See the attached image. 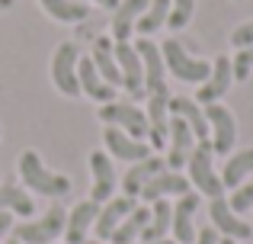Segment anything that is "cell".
I'll return each mask as SVG.
<instances>
[{
  "label": "cell",
  "instance_id": "obj_18",
  "mask_svg": "<svg viewBox=\"0 0 253 244\" xmlns=\"http://www.w3.org/2000/svg\"><path fill=\"white\" fill-rule=\"evenodd\" d=\"M77 81H81V94L93 97V100H99V103L116 100V87H109V84L103 81V74L96 71L93 58H81V61H77Z\"/></svg>",
  "mask_w": 253,
  "mask_h": 244
},
{
  "label": "cell",
  "instance_id": "obj_11",
  "mask_svg": "<svg viewBox=\"0 0 253 244\" xmlns=\"http://www.w3.org/2000/svg\"><path fill=\"white\" fill-rule=\"evenodd\" d=\"M116 61H119V71H122V87L131 97H141L144 94V64H141V55L135 51V45L116 42Z\"/></svg>",
  "mask_w": 253,
  "mask_h": 244
},
{
  "label": "cell",
  "instance_id": "obj_9",
  "mask_svg": "<svg viewBox=\"0 0 253 244\" xmlns=\"http://www.w3.org/2000/svg\"><path fill=\"white\" fill-rule=\"evenodd\" d=\"M90 170H93V187H90V199L93 202H109L116 196V187H119V177H116V167H112L109 154L106 151H90Z\"/></svg>",
  "mask_w": 253,
  "mask_h": 244
},
{
  "label": "cell",
  "instance_id": "obj_7",
  "mask_svg": "<svg viewBox=\"0 0 253 244\" xmlns=\"http://www.w3.org/2000/svg\"><path fill=\"white\" fill-rule=\"evenodd\" d=\"M99 119L106 125L122 129L125 135L138 138V142L148 138V116H144V109H138L135 103H103V106H99Z\"/></svg>",
  "mask_w": 253,
  "mask_h": 244
},
{
  "label": "cell",
  "instance_id": "obj_29",
  "mask_svg": "<svg viewBox=\"0 0 253 244\" xmlns=\"http://www.w3.org/2000/svg\"><path fill=\"white\" fill-rule=\"evenodd\" d=\"M32 209H36V202L29 193H23L13 183H0V212H16L26 219V215H32Z\"/></svg>",
  "mask_w": 253,
  "mask_h": 244
},
{
  "label": "cell",
  "instance_id": "obj_21",
  "mask_svg": "<svg viewBox=\"0 0 253 244\" xmlns=\"http://www.w3.org/2000/svg\"><path fill=\"white\" fill-rule=\"evenodd\" d=\"M167 167V161H164V157H144V161H138V164H131V170L128 174L122 177V190H125V196H131V199H135V196H141V190L148 187V180L154 174H161V170Z\"/></svg>",
  "mask_w": 253,
  "mask_h": 244
},
{
  "label": "cell",
  "instance_id": "obj_13",
  "mask_svg": "<svg viewBox=\"0 0 253 244\" xmlns=\"http://www.w3.org/2000/svg\"><path fill=\"white\" fill-rule=\"evenodd\" d=\"M103 142H106V151H109L112 157H119V161H131V164H138V161H144V157H151L148 142H138V138L125 135V132H122V129H116V125H106Z\"/></svg>",
  "mask_w": 253,
  "mask_h": 244
},
{
  "label": "cell",
  "instance_id": "obj_12",
  "mask_svg": "<svg viewBox=\"0 0 253 244\" xmlns=\"http://www.w3.org/2000/svg\"><path fill=\"white\" fill-rule=\"evenodd\" d=\"M196 212H199V193L189 190V193H183L179 202L173 206L170 232H173V241H176V244H192V241H196V225H192Z\"/></svg>",
  "mask_w": 253,
  "mask_h": 244
},
{
  "label": "cell",
  "instance_id": "obj_3",
  "mask_svg": "<svg viewBox=\"0 0 253 244\" xmlns=\"http://www.w3.org/2000/svg\"><path fill=\"white\" fill-rule=\"evenodd\" d=\"M135 51L141 55L144 64V94L148 100H161L170 103V87H167V68H164V58H161V45H154L151 39H138Z\"/></svg>",
  "mask_w": 253,
  "mask_h": 244
},
{
  "label": "cell",
  "instance_id": "obj_16",
  "mask_svg": "<svg viewBox=\"0 0 253 244\" xmlns=\"http://www.w3.org/2000/svg\"><path fill=\"white\" fill-rule=\"evenodd\" d=\"M209 215H211V225L224 235V238H234V241H247L250 238V222L237 219V212H231V206L224 202V196L209 202Z\"/></svg>",
  "mask_w": 253,
  "mask_h": 244
},
{
  "label": "cell",
  "instance_id": "obj_23",
  "mask_svg": "<svg viewBox=\"0 0 253 244\" xmlns=\"http://www.w3.org/2000/svg\"><path fill=\"white\" fill-rule=\"evenodd\" d=\"M148 10V0H122V3L116 6V19H112V36H116V42H128L131 29H135L138 16Z\"/></svg>",
  "mask_w": 253,
  "mask_h": 244
},
{
  "label": "cell",
  "instance_id": "obj_5",
  "mask_svg": "<svg viewBox=\"0 0 253 244\" xmlns=\"http://www.w3.org/2000/svg\"><path fill=\"white\" fill-rule=\"evenodd\" d=\"M64 222H68L64 206H51L39 222H23V225L10 228V232H13V238L23 241V244H51L58 235H64Z\"/></svg>",
  "mask_w": 253,
  "mask_h": 244
},
{
  "label": "cell",
  "instance_id": "obj_1",
  "mask_svg": "<svg viewBox=\"0 0 253 244\" xmlns=\"http://www.w3.org/2000/svg\"><path fill=\"white\" fill-rule=\"evenodd\" d=\"M19 177L29 190L42 196H51V199H61V196L71 193V177H61L55 170L45 167V161L39 157V151H23L19 157Z\"/></svg>",
  "mask_w": 253,
  "mask_h": 244
},
{
  "label": "cell",
  "instance_id": "obj_24",
  "mask_svg": "<svg viewBox=\"0 0 253 244\" xmlns=\"http://www.w3.org/2000/svg\"><path fill=\"white\" fill-rule=\"evenodd\" d=\"M148 222H151V209L148 206H135L128 215L122 219V225L112 232V244H135V238H141V232L148 228Z\"/></svg>",
  "mask_w": 253,
  "mask_h": 244
},
{
  "label": "cell",
  "instance_id": "obj_27",
  "mask_svg": "<svg viewBox=\"0 0 253 244\" xmlns=\"http://www.w3.org/2000/svg\"><path fill=\"white\" fill-rule=\"evenodd\" d=\"M39 3L58 23H81V19L90 16V6L81 3V0H39Z\"/></svg>",
  "mask_w": 253,
  "mask_h": 244
},
{
  "label": "cell",
  "instance_id": "obj_6",
  "mask_svg": "<svg viewBox=\"0 0 253 244\" xmlns=\"http://www.w3.org/2000/svg\"><path fill=\"white\" fill-rule=\"evenodd\" d=\"M77 61H81V51H77L74 42H61L55 49V58H51V81L61 90L64 97H81V81H77Z\"/></svg>",
  "mask_w": 253,
  "mask_h": 244
},
{
  "label": "cell",
  "instance_id": "obj_26",
  "mask_svg": "<svg viewBox=\"0 0 253 244\" xmlns=\"http://www.w3.org/2000/svg\"><path fill=\"white\" fill-rule=\"evenodd\" d=\"M170 222H173V206H170V202H164V199H157L154 206H151V222H148V228L141 232V241L144 244L164 241V238H167V232H170Z\"/></svg>",
  "mask_w": 253,
  "mask_h": 244
},
{
  "label": "cell",
  "instance_id": "obj_20",
  "mask_svg": "<svg viewBox=\"0 0 253 244\" xmlns=\"http://www.w3.org/2000/svg\"><path fill=\"white\" fill-rule=\"evenodd\" d=\"M96 215H99V202H93V199L77 202V206L71 209L68 222H64V238H68V244H84L90 225L96 222Z\"/></svg>",
  "mask_w": 253,
  "mask_h": 244
},
{
  "label": "cell",
  "instance_id": "obj_31",
  "mask_svg": "<svg viewBox=\"0 0 253 244\" xmlns=\"http://www.w3.org/2000/svg\"><path fill=\"white\" fill-rule=\"evenodd\" d=\"M231 212H250L253 209V183H241V187L234 190V196L228 199Z\"/></svg>",
  "mask_w": 253,
  "mask_h": 244
},
{
  "label": "cell",
  "instance_id": "obj_25",
  "mask_svg": "<svg viewBox=\"0 0 253 244\" xmlns=\"http://www.w3.org/2000/svg\"><path fill=\"white\" fill-rule=\"evenodd\" d=\"M253 174V148H244V151H234L224 164V174H221V183L224 190H237L244 183V177Z\"/></svg>",
  "mask_w": 253,
  "mask_h": 244
},
{
  "label": "cell",
  "instance_id": "obj_32",
  "mask_svg": "<svg viewBox=\"0 0 253 244\" xmlns=\"http://www.w3.org/2000/svg\"><path fill=\"white\" fill-rule=\"evenodd\" d=\"M231 71H234V81H247L253 71V45L250 49H237V58L231 61Z\"/></svg>",
  "mask_w": 253,
  "mask_h": 244
},
{
  "label": "cell",
  "instance_id": "obj_30",
  "mask_svg": "<svg viewBox=\"0 0 253 244\" xmlns=\"http://www.w3.org/2000/svg\"><path fill=\"white\" fill-rule=\"evenodd\" d=\"M192 13H196V0H170V16H167L170 32H176V29H183V26H189Z\"/></svg>",
  "mask_w": 253,
  "mask_h": 244
},
{
  "label": "cell",
  "instance_id": "obj_10",
  "mask_svg": "<svg viewBox=\"0 0 253 244\" xmlns=\"http://www.w3.org/2000/svg\"><path fill=\"white\" fill-rule=\"evenodd\" d=\"M234 84V71H231V58L228 55H218L215 64H211V74L205 84H199V97H192V100L199 103V106H209V103H218L224 94H228V87Z\"/></svg>",
  "mask_w": 253,
  "mask_h": 244
},
{
  "label": "cell",
  "instance_id": "obj_22",
  "mask_svg": "<svg viewBox=\"0 0 253 244\" xmlns=\"http://www.w3.org/2000/svg\"><path fill=\"white\" fill-rule=\"evenodd\" d=\"M93 64H96V71L103 74V81L109 84V87H122V71H119V61H116V45L109 42V39L99 36L96 45H93Z\"/></svg>",
  "mask_w": 253,
  "mask_h": 244
},
{
  "label": "cell",
  "instance_id": "obj_34",
  "mask_svg": "<svg viewBox=\"0 0 253 244\" xmlns=\"http://www.w3.org/2000/svg\"><path fill=\"white\" fill-rule=\"evenodd\" d=\"M196 238H199V244H218V241H221V238H218V228H202Z\"/></svg>",
  "mask_w": 253,
  "mask_h": 244
},
{
  "label": "cell",
  "instance_id": "obj_4",
  "mask_svg": "<svg viewBox=\"0 0 253 244\" xmlns=\"http://www.w3.org/2000/svg\"><path fill=\"white\" fill-rule=\"evenodd\" d=\"M211 142H196V148H192L189 154V183L199 190V193H205L209 199H218V196H224V183H221V174H215V167H211Z\"/></svg>",
  "mask_w": 253,
  "mask_h": 244
},
{
  "label": "cell",
  "instance_id": "obj_15",
  "mask_svg": "<svg viewBox=\"0 0 253 244\" xmlns=\"http://www.w3.org/2000/svg\"><path fill=\"white\" fill-rule=\"evenodd\" d=\"M167 145H170L167 167L170 170H179L186 161H189L192 148H196V135H192V129L179 119V116H170V138H167Z\"/></svg>",
  "mask_w": 253,
  "mask_h": 244
},
{
  "label": "cell",
  "instance_id": "obj_2",
  "mask_svg": "<svg viewBox=\"0 0 253 244\" xmlns=\"http://www.w3.org/2000/svg\"><path fill=\"white\" fill-rule=\"evenodd\" d=\"M161 58H164V68H167L173 77L186 81V84H205L209 74H211V64H205L202 58H192L189 51L183 49V42H176L173 36L161 45Z\"/></svg>",
  "mask_w": 253,
  "mask_h": 244
},
{
  "label": "cell",
  "instance_id": "obj_39",
  "mask_svg": "<svg viewBox=\"0 0 253 244\" xmlns=\"http://www.w3.org/2000/svg\"><path fill=\"white\" fill-rule=\"evenodd\" d=\"M154 244H173V241H167V238H164V241H154Z\"/></svg>",
  "mask_w": 253,
  "mask_h": 244
},
{
  "label": "cell",
  "instance_id": "obj_17",
  "mask_svg": "<svg viewBox=\"0 0 253 244\" xmlns=\"http://www.w3.org/2000/svg\"><path fill=\"white\" fill-rule=\"evenodd\" d=\"M131 209H135V199H131V196H112L109 202H103L96 222H93V225H96V241H109L112 232L122 225V219Z\"/></svg>",
  "mask_w": 253,
  "mask_h": 244
},
{
  "label": "cell",
  "instance_id": "obj_40",
  "mask_svg": "<svg viewBox=\"0 0 253 244\" xmlns=\"http://www.w3.org/2000/svg\"><path fill=\"white\" fill-rule=\"evenodd\" d=\"M84 244H103V241H84Z\"/></svg>",
  "mask_w": 253,
  "mask_h": 244
},
{
  "label": "cell",
  "instance_id": "obj_38",
  "mask_svg": "<svg viewBox=\"0 0 253 244\" xmlns=\"http://www.w3.org/2000/svg\"><path fill=\"white\" fill-rule=\"evenodd\" d=\"M6 244H23V241H16V238H10V241H6Z\"/></svg>",
  "mask_w": 253,
  "mask_h": 244
},
{
  "label": "cell",
  "instance_id": "obj_14",
  "mask_svg": "<svg viewBox=\"0 0 253 244\" xmlns=\"http://www.w3.org/2000/svg\"><path fill=\"white\" fill-rule=\"evenodd\" d=\"M189 190H192L189 177H183L179 170L164 167L161 174H154L148 180V187L141 190V199L144 202H157V199H164V196H183V193H189Z\"/></svg>",
  "mask_w": 253,
  "mask_h": 244
},
{
  "label": "cell",
  "instance_id": "obj_28",
  "mask_svg": "<svg viewBox=\"0 0 253 244\" xmlns=\"http://www.w3.org/2000/svg\"><path fill=\"white\" fill-rule=\"evenodd\" d=\"M167 16H170V0H148V10L138 16L135 29L141 32L144 39H151L161 26H167Z\"/></svg>",
  "mask_w": 253,
  "mask_h": 244
},
{
  "label": "cell",
  "instance_id": "obj_33",
  "mask_svg": "<svg viewBox=\"0 0 253 244\" xmlns=\"http://www.w3.org/2000/svg\"><path fill=\"white\" fill-rule=\"evenodd\" d=\"M231 45H234V49H250L253 45V19L241 23L234 32H231Z\"/></svg>",
  "mask_w": 253,
  "mask_h": 244
},
{
  "label": "cell",
  "instance_id": "obj_8",
  "mask_svg": "<svg viewBox=\"0 0 253 244\" xmlns=\"http://www.w3.org/2000/svg\"><path fill=\"white\" fill-rule=\"evenodd\" d=\"M205 119H209V135H211V151L215 154H228L234 151V142H237V122H234V113L221 103H209L205 109Z\"/></svg>",
  "mask_w": 253,
  "mask_h": 244
},
{
  "label": "cell",
  "instance_id": "obj_37",
  "mask_svg": "<svg viewBox=\"0 0 253 244\" xmlns=\"http://www.w3.org/2000/svg\"><path fill=\"white\" fill-rule=\"evenodd\" d=\"M218 244H237V241H234V238H221Z\"/></svg>",
  "mask_w": 253,
  "mask_h": 244
},
{
  "label": "cell",
  "instance_id": "obj_35",
  "mask_svg": "<svg viewBox=\"0 0 253 244\" xmlns=\"http://www.w3.org/2000/svg\"><path fill=\"white\" fill-rule=\"evenodd\" d=\"M10 228H13V215L10 212H0V235L10 232Z\"/></svg>",
  "mask_w": 253,
  "mask_h": 244
},
{
  "label": "cell",
  "instance_id": "obj_36",
  "mask_svg": "<svg viewBox=\"0 0 253 244\" xmlns=\"http://www.w3.org/2000/svg\"><path fill=\"white\" fill-rule=\"evenodd\" d=\"M81 3H86V0H81ZM96 3H99V6H106V10H116L122 0H96Z\"/></svg>",
  "mask_w": 253,
  "mask_h": 244
},
{
  "label": "cell",
  "instance_id": "obj_19",
  "mask_svg": "<svg viewBox=\"0 0 253 244\" xmlns=\"http://www.w3.org/2000/svg\"><path fill=\"white\" fill-rule=\"evenodd\" d=\"M170 116H179L186 125L192 129L196 142H209V119H205V109L199 106L192 97H173L170 100Z\"/></svg>",
  "mask_w": 253,
  "mask_h": 244
}]
</instances>
